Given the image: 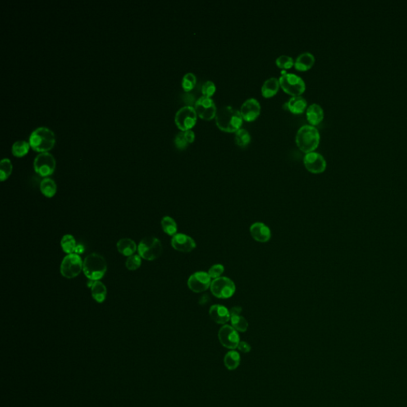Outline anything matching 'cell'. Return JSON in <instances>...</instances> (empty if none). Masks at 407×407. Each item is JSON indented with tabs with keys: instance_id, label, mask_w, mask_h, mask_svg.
Masks as SVG:
<instances>
[{
	"instance_id": "6da1fadb",
	"label": "cell",
	"mask_w": 407,
	"mask_h": 407,
	"mask_svg": "<svg viewBox=\"0 0 407 407\" xmlns=\"http://www.w3.org/2000/svg\"><path fill=\"white\" fill-rule=\"evenodd\" d=\"M215 118L217 127L226 132H236L244 122L240 111L229 105L217 110Z\"/></svg>"
},
{
	"instance_id": "7a4b0ae2",
	"label": "cell",
	"mask_w": 407,
	"mask_h": 407,
	"mask_svg": "<svg viewBox=\"0 0 407 407\" xmlns=\"http://www.w3.org/2000/svg\"><path fill=\"white\" fill-rule=\"evenodd\" d=\"M297 145L305 153L315 152L321 140L319 130L315 126L305 124L298 129L296 134Z\"/></svg>"
},
{
	"instance_id": "3957f363",
	"label": "cell",
	"mask_w": 407,
	"mask_h": 407,
	"mask_svg": "<svg viewBox=\"0 0 407 407\" xmlns=\"http://www.w3.org/2000/svg\"><path fill=\"white\" fill-rule=\"evenodd\" d=\"M55 134L47 127H39L32 131L29 137L30 147L35 152L44 153L51 151L54 147Z\"/></svg>"
},
{
	"instance_id": "277c9868",
	"label": "cell",
	"mask_w": 407,
	"mask_h": 407,
	"mask_svg": "<svg viewBox=\"0 0 407 407\" xmlns=\"http://www.w3.org/2000/svg\"><path fill=\"white\" fill-rule=\"evenodd\" d=\"M107 262L103 256L97 253H91L84 258L83 271L91 281H100L107 272Z\"/></svg>"
},
{
	"instance_id": "5b68a950",
	"label": "cell",
	"mask_w": 407,
	"mask_h": 407,
	"mask_svg": "<svg viewBox=\"0 0 407 407\" xmlns=\"http://www.w3.org/2000/svg\"><path fill=\"white\" fill-rule=\"evenodd\" d=\"M138 252L141 258L145 260H155L162 254V243L157 238L153 236L144 238L138 246Z\"/></svg>"
},
{
	"instance_id": "8992f818",
	"label": "cell",
	"mask_w": 407,
	"mask_h": 407,
	"mask_svg": "<svg viewBox=\"0 0 407 407\" xmlns=\"http://www.w3.org/2000/svg\"><path fill=\"white\" fill-rule=\"evenodd\" d=\"M280 86L285 93L294 96H301L305 90V83L301 76L292 73L281 74L280 77Z\"/></svg>"
},
{
	"instance_id": "52a82bcc",
	"label": "cell",
	"mask_w": 407,
	"mask_h": 407,
	"mask_svg": "<svg viewBox=\"0 0 407 407\" xmlns=\"http://www.w3.org/2000/svg\"><path fill=\"white\" fill-rule=\"evenodd\" d=\"M83 263L81 258L76 253L67 254L61 262V274L63 277L71 280L77 277L83 271Z\"/></svg>"
},
{
	"instance_id": "ba28073f",
	"label": "cell",
	"mask_w": 407,
	"mask_h": 407,
	"mask_svg": "<svg viewBox=\"0 0 407 407\" xmlns=\"http://www.w3.org/2000/svg\"><path fill=\"white\" fill-rule=\"evenodd\" d=\"M198 113L193 106L180 107L175 114V124L180 130H192L198 120Z\"/></svg>"
},
{
	"instance_id": "9c48e42d",
	"label": "cell",
	"mask_w": 407,
	"mask_h": 407,
	"mask_svg": "<svg viewBox=\"0 0 407 407\" xmlns=\"http://www.w3.org/2000/svg\"><path fill=\"white\" fill-rule=\"evenodd\" d=\"M210 290L213 296L220 299H228L231 298L235 292L234 281L227 277H220L213 280L210 286Z\"/></svg>"
},
{
	"instance_id": "30bf717a",
	"label": "cell",
	"mask_w": 407,
	"mask_h": 407,
	"mask_svg": "<svg viewBox=\"0 0 407 407\" xmlns=\"http://www.w3.org/2000/svg\"><path fill=\"white\" fill-rule=\"evenodd\" d=\"M35 172L43 178H49L53 174L56 169V160L49 152L38 153L34 161Z\"/></svg>"
},
{
	"instance_id": "8fae6325",
	"label": "cell",
	"mask_w": 407,
	"mask_h": 407,
	"mask_svg": "<svg viewBox=\"0 0 407 407\" xmlns=\"http://www.w3.org/2000/svg\"><path fill=\"white\" fill-rule=\"evenodd\" d=\"M198 116L205 120H211L216 117L217 108L214 101L212 97H200L198 101H196L194 105Z\"/></svg>"
},
{
	"instance_id": "7c38bea8",
	"label": "cell",
	"mask_w": 407,
	"mask_h": 407,
	"mask_svg": "<svg viewBox=\"0 0 407 407\" xmlns=\"http://www.w3.org/2000/svg\"><path fill=\"white\" fill-rule=\"evenodd\" d=\"M218 338L223 346L227 349L234 350L237 349L240 340L238 331L229 325H225L219 330Z\"/></svg>"
},
{
	"instance_id": "4fadbf2b",
	"label": "cell",
	"mask_w": 407,
	"mask_h": 407,
	"mask_svg": "<svg viewBox=\"0 0 407 407\" xmlns=\"http://www.w3.org/2000/svg\"><path fill=\"white\" fill-rule=\"evenodd\" d=\"M303 162L307 170L313 174L323 173L327 166L326 158L321 153L316 152L305 153Z\"/></svg>"
},
{
	"instance_id": "5bb4252c",
	"label": "cell",
	"mask_w": 407,
	"mask_h": 407,
	"mask_svg": "<svg viewBox=\"0 0 407 407\" xmlns=\"http://www.w3.org/2000/svg\"><path fill=\"white\" fill-rule=\"evenodd\" d=\"M212 278L207 272L198 271L189 278L188 287L194 293H202L208 290L212 284Z\"/></svg>"
},
{
	"instance_id": "9a60e30c",
	"label": "cell",
	"mask_w": 407,
	"mask_h": 407,
	"mask_svg": "<svg viewBox=\"0 0 407 407\" xmlns=\"http://www.w3.org/2000/svg\"><path fill=\"white\" fill-rule=\"evenodd\" d=\"M239 111L244 120L252 122L259 116L261 105L258 100H256L255 98H249L242 103Z\"/></svg>"
},
{
	"instance_id": "2e32d148",
	"label": "cell",
	"mask_w": 407,
	"mask_h": 407,
	"mask_svg": "<svg viewBox=\"0 0 407 407\" xmlns=\"http://www.w3.org/2000/svg\"><path fill=\"white\" fill-rule=\"evenodd\" d=\"M171 245L178 252L185 253L191 252L197 247L196 242L193 238L182 233H178L175 236H173Z\"/></svg>"
},
{
	"instance_id": "e0dca14e",
	"label": "cell",
	"mask_w": 407,
	"mask_h": 407,
	"mask_svg": "<svg viewBox=\"0 0 407 407\" xmlns=\"http://www.w3.org/2000/svg\"><path fill=\"white\" fill-rule=\"evenodd\" d=\"M250 233L252 238L259 243L268 242L271 238V229L263 223H254L251 226Z\"/></svg>"
},
{
	"instance_id": "ac0fdd59",
	"label": "cell",
	"mask_w": 407,
	"mask_h": 407,
	"mask_svg": "<svg viewBox=\"0 0 407 407\" xmlns=\"http://www.w3.org/2000/svg\"><path fill=\"white\" fill-rule=\"evenodd\" d=\"M209 316L212 321L219 325H225L231 319L230 311L221 305H213L210 307Z\"/></svg>"
},
{
	"instance_id": "d6986e66",
	"label": "cell",
	"mask_w": 407,
	"mask_h": 407,
	"mask_svg": "<svg viewBox=\"0 0 407 407\" xmlns=\"http://www.w3.org/2000/svg\"><path fill=\"white\" fill-rule=\"evenodd\" d=\"M325 113L321 105L318 103H311L306 108V118L310 125H317L323 120Z\"/></svg>"
},
{
	"instance_id": "ffe728a7",
	"label": "cell",
	"mask_w": 407,
	"mask_h": 407,
	"mask_svg": "<svg viewBox=\"0 0 407 407\" xmlns=\"http://www.w3.org/2000/svg\"><path fill=\"white\" fill-rule=\"evenodd\" d=\"M290 112L294 114H301L306 109L308 103L303 96H294L284 105Z\"/></svg>"
},
{
	"instance_id": "44dd1931",
	"label": "cell",
	"mask_w": 407,
	"mask_h": 407,
	"mask_svg": "<svg viewBox=\"0 0 407 407\" xmlns=\"http://www.w3.org/2000/svg\"><path fill=\"white\" fill-rule=\"evenodd\" d=\"M315 63L314 55L310 52H302L294 61V68L298 71H306Z\"/></svg>"
},
{
	"instance_id": "7402d4cb",
	"label": "cell",
	"mask_w": 407,
	"mask_h": 407,
	"mask_svg": "<svg viewBox=\"0 0 407 407\" xmlns=\"http://www.w3.org/2000/svg\"><path fill=\"white\" fill-rule=\"evenodd\" d=\"M280 79L271 76L265 80L261 88L262 95L266 98H270L275 96L280 89Z\"/></svg>"
},
{
	"instance_id": "603a6c76",
	"label": "cell",
	"mask_w": 407,
	"mask_h": 407,
	"mask_svg": "<svg viewBox=\"0 0 407 407\" xmlns=\"http://www.w3.org/2000/svg\"><path fill=\"white\" fill-rule=\"evenodd\" d=\"M195 139V133L193 130H181L175 136V143L177 148L184 150Z\"/></svg>"
},
{
	"instance_id": "cb8c5ba5",
	"label": "cell",
	"mask_w": 407,
	"mask_h": 407,
	"mask_svg": "<svg viewBox=\"0 0 407 407\" xmlns=\"http://www.w3.org/2000/svg\"><path fill=\"white\" fill-rule=\"evenodd\" d=\"M116 246H117L118 252H120V254H122L123 255L127 256V257L133 255L134 252L138 250V247H137L135 242L131 239H128V238L120 239L118 241Z\"/></svg>"
},
{
	"instance_id": "d4e9b609",
	"label": "cell",
	"mask_w": 407,
	"mask_h": 407,
	"mask_svg": "<svg viewBox=\"0 0 407 407\" xmlns=\"http://www.w3.org/2000/svg\"><path fill=\"white\" fill-rule=\"evenodd\" d=\"M92 296L97 303H103L107 298V288L103 282L100 281H93L92 285Z\"/></svg>"
},
{
	"instance_id": "484cf974",
	"label": "cell",
	"mask_w": 407,
	"mask_h": 407,
	"mask_svg": "<svg viewBox=\"0 0 407 407\" xmlns=\"http://www.w3.org/2000/svg\"><path fill=\"white\" fill-rule=\"evenodd\" d=\"M40 190L47 198H52L57 193V184L50 178H45L40 183Z\"/></svg>"
},
{
	"instance_id": "4316f807",
	"label": "cell",
	"mask_w": 407,
	"mask_h": 407,
	"mask_svg": "<svg viewBox=\"0 0 407 407\" xmlns=\"http://www.w3.org/2000/svg\"><path fill=\"white\" fill-rule=\"evenodd\" d=\"M240 360L241 359L239 353L234 350L229 351L224 358L225 366L229 371L236 369L240 364Z\"/></svg>"
},
{
	"instance_id": "83f0119b",
	"label": "cell",
	"mask_w": 407,
	"mask_h": 407,
	"mask_svg": "<svg viewBox=\"0 0 407 407\" xmlns=\"http://www.w3.org/2000/svg\"><path fill=\"white\" fill-rule=\"evenodd\" d=\"M162 230L164 232L170 236H175L178 234V225L176 221L170 216H164L161 221Z\"/></svg>"
},
{
	"instance_id": "f1b7e54d",
	"label": "cell",
	"mask_w": 407,
	"mask_h": 407,
	"mask_svg": "<svg viewBox=\"0 0 407 407\" xmlns=\"http://www.w3.org/2000/svg\"><path fill=\"white\" fill-rule=\"evenodd\" d=\"M61 246L63 252L68 254H73L74 252H76V248H77L76 239L70 234L64 235L61 239Z\"/></svg>"
},
{
	"instance_id": "f546056e",
	"label": "cell",
	"mask_w": 407,
	"mask_h": 407,
	"mask_svg": "<svg viewBox=\"0 0 407 407\" xmlns=\"http://www.w3.org/2000/svg\"><path fill=\"white\" fill-rule=\"evenodd\" d=\"M29 143L24 140L16 141L13 143L12 147H11V152L13 154L16 156V157H24L26 153L29 152Z\"/></svg>"
},
{
	"instance_id": "4dcf8cb0",
	"label": "cell",
	"mask_w": 407,
	"mask_h": 407,
	"mask_svg": "<svg viewBox=\"0 0 407 407\" xmlns=\"http://www.w3.org/2000/svg\"><path fill=\"white\" fill-rule=\"evenodd\" d=\"M251 139H252V137H251L250 133L244 128H240L235 132V143L239 147H247L250 143Z\"/></svg>"
},
{
	"instance_id": "1f68e13d",
	"label": "cell",
	"mask_w": 407,
	"mask_h": 407,
	"mask_svg": "<svg viewBox=\"0 0 407 407\" xmlns=\"http://www.w3.org/2000/svg\"><path fill=\"white\" fill-rule=\"evenodd\" d=\"M231 326L237 331L244 332L248 329V322L244 317L240 315H233L231 316Z\"/></svg>"
},
{
	"instance_id": "d6a6232c",
	"label": "cell",
	"mask_w": 407,
	"mask_h": 407,
	"mask_svg": "<svg viewBox=\"0 0 407 407\" xmlns=\"http://www.w3.org/2000/svg\"><path fill=\"white\" fill-rule=\"evenodd\" d=\"M13 166L11 160L9 158H3L0 162V180L4 181L11 176L12 173Z\"/></svg>"
},
{
	"instance_id": "836d02e7",
	"label": "cell",
	"mask_w": 407,
	"mask_h": 407,
	"mask_svg": "<svg viewBox=\"0 0 407 407\" xmlns=\"http://www.w3.org/2000/svg\"><path fill=\"white\" fill-rule=\"evenodd\" d=\"M197 84V76L193 73H187L183 76L181 85L184 90L186 92L193 90Z\"/></svg>"
},
{
	"instance_id": "e575fe53",
	"label": "cell",
	"mask_w": 407,
	"mask_h": 407,
	"mask_svg": "<svg viewBox=\"0 0 407 407\" xmlns=\"http://www.w3.org/2000/svg\"><path fill=\"white\" fill-rule=\"evenodd\" d=\"M275 63L281 69L288 70L294 66V60L293 57L288 55H281L277 57Z\"/></svg>"
},
{
	"instance_id": "d590c367",
	"label": "cell",
	"mask_w": 407,
	"mask_h": 407,
	"mask_svg": "<svg viewBox=\"0 0 407 407\" xmlns=\"http://www.w3.org/2000/svg\"><path fill=\"white\" fill-rule=\"evenodd\" d=\"M142 264V258L139 254H133L126 260V267L129 271H136Z\"/></svg>"
},
{
	"instance_id": "8d00e7d4",
	"label": "cell",
	"mask_w": 407,
	"mask_h": 407,
	"mask_svg": "<svg viewBox=\"0 0 407 407\" xmlns=\"http://www.w3.org/2000/svg\"><path fill=\"white\" fill-rule=\"evenodd\" d=\"M216 90V84L212 80H207L202 84V93L204 97H212Z\"/></svg>"
},
{
	"instance_id": "74e56055",
	"label": "cell",
	"mask_w": 407,
	"mask_h": 407,
	"mask_svg": "<svg viewBox=\"0 0 407 407\" xmlns=\"http://www.w3.org/2000/svg\"><path fill=\"white\" fill-rule=\"evenodd\" d=\"M224 271H225V267L223 265L216 264L210 267L208 273L210 277L213 279V280H216V279L221 277L222 274L224 273Z\"/></svg>"
},
{
	"instance_id": "f35d334b",
	"label": "cell",
	"mask_w": 407,
	"mask_h": 407,
	"mask_svg": "<svg viewBox=\"0 0 407 407\" xmlns=\"http://www.w3.org/2000/svg\"><path fill=\"white\" fill-rule=\"evenodd\" d=\"M237 349H239V352L244 353H250L252 350V347L250 344L245 341H240L239 345H238Z\"/></svg>"
},
{
	"instance_id": "ab89813d",
	"label": "cell",
	"mask_w": 407,
	"mask_h": 407,
	"mask_svg": "<svg viewBox=\"0 0 407 407\" xmlns=\"http://www.w3.org/2000/svg\"><path fill=\"white\" fill-rule=\"evenodd\" d=\"M229 311H230V315L231 316H233V315H240V313L242 312V308L241 307L235 306L231 308Z\"/></svg>"
}]
</instances>
